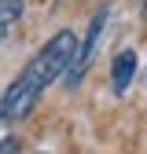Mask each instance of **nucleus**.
Instances as JSON below:
<instances>
[{
  "label": "nucleus",
  "instance_id": "nucleus-1",
  "mask_svg": "<svg viewBox=\"0 0 147 154\" xmlns=\"http://www.w3.org/2000/svg\"><path fill=\"white\" fill-rule=\"evenodd\" d=\"M74 55H77V37H74L70 29H59L22 66V73L4 88V95H0V118H4V121H22V118H30V110L44 95V88H52L70 70Z\"/></svg>",
  "mask_w": 147,
  "mask_h": 154
},
{
  "label": "nucleus",
  "instance_id": "nucleus-6",
  "mask_svg": "<svg viewBox=\"0 0 147 154\" xmlns=\"http://www.w3.org/2000/svg\"><path fill=\"white\" fill-rule=\"evenodd\" d=\"M143 18H147V4H143Z\"/></svg>",
  "mask_w": 147,
  "mask_h": 154
},
{
  "label": "nucleus",
  "instance_id": "nucleus-2",
  "mask_svg": "<svg viewBox=\"0 0 147 154\" xmlns=\"http://www.w3.org/2000/svg\"><path fill=\"white\" fill-rule=\"evenodd\" d=\"M136 51L133 48H125V51H118L114 55V63H110V88H114L118 95H125L129 92V85H133V77H136Z\"/></svg>",
  "mask_w": 147,
  "mask_h": 154
},
{
  "label": "nucleus",
  "instance_id": "nucleus-5",
  "mask_svg": "<svg viewBox=\"0 0 147 154\" xmlns=\"http://www.w3.org/2000/svg\"><path fill=\"white\" fill-rule=\"evenodd\" d=\"M4 33H8V26H0V41H4Z\"/></svg>",
  "mask_w": 147,
  "mask_h": 154
},
{
  "label": "nucleus",
  "instance_id": "nucleus-4",
  "mask_svg": "<svg viewBox=\"0 0 147 154\" xmlns=\"http://www.w3.org/2000/svg\"><path fill=\"white\" fill-rule=\"evenodd\" d=\"M0 154H18V140L15 136H4V140H0Z\"/></svg>",
  "mask_w": 147,
  "mask_h": 154
},
{
  "label": "nucleus",
  "instance_id": "nucleus-3",
  "mask_svg": "<svg viewBox=\"0 0 147 154\" xmlns=\"http://www.w3.org/2000/svg\"><path fill=\"white\" fill-rule=\"evenodd\" d=\"M26 11V0H0V26H11L18 22Z\"/></svg>",
  "mask_w": 147,
  "mask_h": 154
}]
</instances>
